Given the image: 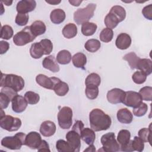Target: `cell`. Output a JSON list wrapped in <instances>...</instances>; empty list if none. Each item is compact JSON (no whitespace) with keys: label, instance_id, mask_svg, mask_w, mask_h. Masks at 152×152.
<instances>
[{"label":"cell","instance_id":"obj_25","mask_svg":"<svg viewBox=\"0 0 152 152\" xmlns=\"http://www.w3.org/2000/svg\"><path fill=\"white\" fill-rule=\"evenodd\" d=\"M30 53L31 56L34 59H39L45 55L43 48L40 42H36L31 45Z\"/></svg>","mask_w":152,"mask_h":152},{"label":"cell","instance_id":"obj_49","mask_svg":"<svg viewBox=\"0 0 152 152\" xmlns=\"http://www.w3.org/2000/svg\"><path fill=\"white\" fill-rule=\"evenodd\" d=\"M142 14L144 17L149 20H152V4H149L143 8L142 10Z\"/></svg>","mask_w":152,"mask_h":152},{"label":"cell","instance_id":"obj_47","mask_svg":"<svg viewBox=\"0 0 152 152\" xmlns=\"http://www.w3.org/2000/svg\"><path fill=\"white\" fill-rule=\"evenodd\" d=\"M28 15L27 14L18 13L15 17V23L20 26H24L26 25L28 21Z\"/></svg>","mask_w":152,"mask_h":152},{"label":"cell","instance_id":"obj_17","mask_svg":"<svg viewBox=\"0 0 152 152\" xmlns=\"http://www.w3.org/2000/svg\"><path fill=\"white\" fill-rule=\"evenodd\" d=\"M56 125L50 121H45L42 123L40 126V132L44 137H50L56 132Z\"/></svg>","mask_w":152,"mask_h":152},{"label":"cell","instance_id":"obj_5","mask_svg":"<svg viewBox=\"0 0 152 152\" xmlns=\"http://www.w3.org/2000/svg\"><path fill=\"white\" fill-rule=\"evenodd\" d=\"M100 141L103 151L116 152L120 150V145L116 140L113 132H108L103 135Z\"/></svg>","mask_w":152,"mask_h":152},{"label":"cell","instance_id":"obj_55","mask_svg":"<svg viewBox=\"0 0 152 152\" xmlns=\"http://www.w3.org/2000/svg\"><path fill=\"white\" fill-rule=\"evenodd\" d=\"M46 2L50 4V5H58V4L61 3V1H56V0H53V1H45Z\"/></svg>","mask_w":152,"mask_h":152},{"label":"cell","instance_id":"obj_42","mask_svg":"<svg viewBox=\"0 0 152 152\" xmlns=\"http://www.w3.org/2000/svg\"><path fill=\"white\" fill-rule=\"evenodd\" d=\"M142 100L145 101H151L152 100V87L145 86L141 88L139 91Z\"/></svg>","mask_w":152,"mask_h":152},{"label":"cell","instance_id":"obj_11","mask_svg":"<svg viewBox=\"0 0 152 152\" xmlns=\"http://www.w3.org/2000/svg\"><path fill=\"white\" fill-rule=\"evenodd\" d=\"M66 139L73 152L80 151L81 147V137L80 135L74 130L68 132L66 134Z\"/></svg>","mask_w":152,"mask_h":152},{"label":"cell","instance_id":"obj_3","mask_svg":"<svg viewBox=\"0 0 152 152\" xmlns=\"http://www.w3.org/2000/svg\"><path fill=\"white\" fill-rule=\"evenodd\" d=\"M26 134L18 132L14 136H8L1 140V145L10 150H19L23 145H25Z\"/></svg>","mask_w":152,"mask_h":152},{"label":"cell","instance_id":"obj_45","mask_svg":"<svg viewBox=\"0 0 152 152\" xmlns=\"http://www.w3.org/2000/svg\"><path fill=\"white\" fill-rule=\"evenodd\" d=\"M148 106L145 103L141 102L138 106L134 107L133 113L135 116L138 117H141L144 116L147 112Z\"/></svg>","mask_w":152,"mask_h":152},{"label":"cell","instance_id":"obj_39","mask_svg":"<svg viewBox=\"0 0 152 152\" xmlns=\"http://www.w3.org/2000/svg\"><path fill=\"white\" fill-rule=\"evenodd\" d=\"M24 98L27 102L30 104H36L40 100L39 94L31 91H27L24 94Z\"/></svg>","mask_w":152,"mask_h":152},{"label":"cell","instance_id":"obj_37","mask_svg":"<svg viewBox=\"0 0 152 152\" xmlns=\"http://www.w3.org/2000/svg\"><path fill=\"white\" fill-rule=\"evenodd\" d=\"M113 37V31L112 29L109 28H103L100 33V39L104 43L110 42Z\"/></svg>","mask_w":152,"mask_h":152},{"label":"cell","instance_id":"obj_52","mask_svg":"<svg viewBox=\"0 0 152 152\" xmlns=\"http://www.w3.org/2000/svg\"><path fill=\"white\" fill-rule=\"evenodd\" d=\"M37 150L38 151H50L49 144L45 140H42V142Z\"/></svg>","mask_w":152,"mask_h":152},{"label":"cell","instance_id":"obj_18","mask_svg":"<svg viewBox=\"0 0 152 152\" xmlns=\"http://www.w3.org/2000/svg\"><path fill=\"white\" fill-rule=\"evenodd\" d=\"M42 65L45 68L53 72H57L59 71V66L57 63L56 59L53 55L45 57L43 60Z\"/></svg>","mask_w":152,"mask_h":152},{"label":"cell","instance_id":"obj_19","mask_svg":"<svg viewBox=\"0 0 152 152\" xmlns=\"http://www.w3.org/2000/svg\"><path fill=\"white\" fill-rule=\"evenodd\" d=\"M131 138L130 132L127 129L121 130L117 136V141L120 145V150L124 151L128 144Z\"/></svg>","mask_w":152,"mask_h":152},{"label":"cell","instance_id":"obj_54","mask_svg":"<svg viewBox=\"0 0 152 152\" xmlns=\"http://www.w3.org/2000/svg\"><path fill=\"white\" fill-rule=\"evenodd\" d=\"M84 151H96V148L93 144H91L89 145V147H88L87 148L84 150Z\"/></svg>","mask_w":152,"mask_h":152},{"label":"cell","instance_id":"obj_51","mask_svg":"<svg viewBox=\"0 0 152 152\" xmlns=\"http://www.w3.org/2000/svg\"><path fill=\"white\" fill-rule=\"evenodd\" d=\"M10 48V44L8 42L1 40L0 42V53L1 55L6 53Z\"/></svg>","mask_w":152,"mask_h":152},{"label":"cell","instance_id":"obj_36","mask_svg":"<svg viewBox=\"0 0 152 152\" xmlns=\"http://www.w3.org/2000/svg\"><path fill=\"white\" fill-rule=\"evenodd\" d=\"M101 83V78L96 73H91L90 74L85 80L86 86L91 85V86H100Z\"/></svg>","mask_w":152,"mask_h":152},{"label":"cell","instance_id":"obj_27","mask_svg":"<svg viewBox=\"0 0 152 152\" xmlns=\"http://www.w3.org/2000/svg\"><path fill=\"white\" fill-rule=\"evenodd\" d=\"M77 34V27L73 23L66 24L62 29V34L66 39H72Z\"/></svg>","mask_w":152,"mask_h":152},{"label":"cell","instance_id":"obj_12","mask_svg":"<svg viewBox=\"0 0 152 152\" xmlns=\"http://www.w3.org/2000/svg\"><path fill=\"white\" fill-rule=\"evenodd\" d=\"M42 138L39 133L31 131L26 135L25 145L31 149H37L42 142Z\"/></svg>","mask_w":152,"mask_h":152},{"label":"cell","instance_id":"obj_34","mask_svg":"<svg viewBox=\"0 0 152 152\" xmlns=\"http://www.w3.org/2000/svg\"><path fill=\"white\" fill-rule=\"evenodd\" d=\"M140 58L138 57L134 52H132L130 53H128L123 57V59L128 62L129 64V66L132 69H136L137 64L138 62V61L139 60Z\"/></svg>","mask_w":152,"mask_h":152},{"label":"cell","instance_id":"obj_50","mask_svg":"<svg viewBox=\"0 0 152 152\" xmlns=\"http://www.w3.org/2000/svg\"><path fill=\"white\" fill-rule=\"evenodd\" d=\"M72 130L76 131L80 134L82 129L84 128V124L81 121H77L72 126Z\"/></svg>","mask_w":152,"mask_h":152},{"label":"cell","instance_id":"obj_7","mask_svg":"<svg viewBox=\"0 0 152 152\" xmlns=\"http://www.w3.org/2000/svg\"><path fill=\"white\" fill-rule=\"evenodd\" d=\"M72 110L68 106L62 107L58 114V121L59 126L64 129L70 128L72 124Z\"/></svg>","mask_w":152,"mask_h":152},{"label":"cell","instance_id":"obj_48","mask_svg":"<svg viewBox=\"0 0 152 152\" xmlns=\"http://www.w3.org/2000/svg\"><path fill=\"white\" fill-rule=\"evenodd\" d=\"M12 99L6 93L0 92V104L1 109H5L8 106L9 103Z\"/></svg>","mask_w":152,"mask_h":152},{"label":"cell","instance_id":"obj_2","mask_svg":"<svg viewBox=\"0 0 152 152\" xmlns=\"http://www.w3.org/2000/svg\"><path fill=\"white\" fill-rule=\"evenodd\" d=\"M24 80L20 75L10 74H6L1 73L0 86L8 87L18 92L23 90L24 87Z\"/></svg>","mask_w":152,"mask_h":152},{"label":"cell","instance_id":"obj_24","mask_svg":"<svg viewBox=\"0 0 152 152\" xmlns=\"http://www.w3.org/2000/svg\"><path fill=\"white\" fill-rule=\"evenodd\" d=\"M30 27L32 34L35 37L44 34L46 30L45 24L40 20H36L34 21Z\"/></svg>","mask_w":152,"mask_h":152},{"label":"cell","instance_id":"obj_35","mask_svg":"<svg viewBox=\"0 0 152 152\" xmlns=\"http://www.w3.org/2000/svg\"><path fill=\"white\" fill-rule=\"evenodd\" d=\"M138 137L144 141V142H148L150 144H151V124L148 128H144L138 131Z\"/></svg>","mask_w":152,"mask_h":152},{"label":"cell","instance_id":"obj_38","mask_svg":"<svg viewBox=\"0 0 152 152\" xmlns=\"http://www.w3.org/2000/svg\"><path fill=\"white\" fill-rule=\"evenodd\" d=\"M85 93L87 98H88L90 100H93L96 99L99 94L98 86H91V85L86 86Z\"/></svg>","mask_w":152,"mask_h":152},{"label":"cell","instance_id":"obj_21","mask_svg":"<svg viewBox=\"0 0 152 152\" xmlns=\"http://www.w3.org/2000/svg\"><path fill=\"white\" fill-rule=\"evenodd\" d=\"M136 69L144 72L147 75L151 74L152 72V62L151 59L140 58L137 64Z\"/></svg>","mask_w":152,"mask_h":152},{"label":"cell","instance_id":"obj_16","mask_svg":"<svg viewBox=\"0 0 152 152\" xmlns=\"http://www.w3.org/2000/svg\"><path fill=\"white\" fill-rule=\"evenodd\" d=\"M131 44L130 36L125 33H121L118 36L115 41L116 46L121 50L128 49Z\"/></svg>","mask_w":152,"mask_h":152},{"label":"cell","instance_id":"obj_14","mask_svg":"<svg viewBox=\"0 0 152 152\" xmlns=\"http://www.w3.org/2000/svg\"><path fill=\"white\" fill-rule=\"evenodd\" d=\"M36 7V2L34 0H21L20 1L16 7L18 13L27 14L33 11Z\"/></svg>","mask_w":152,"mask_h":152},{"label":"cell","instance_id":"obj_13","mask_svg":"<svg viewBox=\"0 0 152 152\" xmlns=\"http://www.w3.org/2000/svg\"><path fill=\"white\" fill-rule=\"evenodd\" d=\"M12 109L15 113H21L25 110L28 103L24 97L17 94L11 100Z\"/></svg>","mask_w":152,"mask_h":152},{"label":"cell","instance_id":"obj_22","mask_svg":"<svg viewBox=\"0 0 152 152\" xmlns=\"http://www.w3.org/2000/svg\"><path fill=\"white\" fill-rule=\"evenodd\" d=\"M81 138L88 145L93 144L95 138L96 134L94 131L89 128H84L81 131L80 134Z\"/></svg>","mask_w":152,"mask_h":152},{"label":"cell","instance_id":"obj_20","mask_svg":"<svg viewBox=\"0 0 152 152\" xmlns=\"http://www.w3.org/2000/svg\"><path fill=\"white\" fill-rule=\"evenodd\" d=\"M117 119L119 122L125 124H129L133 120V115L127 108H122L117 112Z\"/></svg>","mask_w":152,"mask_h":152},{"label":"cell","instance_id":"obj_44","mask_svg":"<svg viewBox=\"0 0 152 152\" xmlns=\"http://www.w3.org/2000/svg\"><path fill=\"white\" fill-rule=\"evenodd\" d=\"M132 148L134 151H137L138 152H141L144 150V141L139 137H134L133 140L131 142Z\"/></svg>","mask_w":152,"mask_h":152},{"label":"cell","instance_id":"obj_9","mask_svg":"<svg viewBox=\"0 0 152 152\" xmlns=\"http://www.w3.org/2000/svg\"><path fill=\"white\" fill-rule=\"evenodd\" d=\"M142 98L139 93L134 91H125L122 103L128 107H135L142 102Z\"/></svg>","mask_w":152,"mask_h":152},{"label":"cell","instance_id":"obj_15","mask_svg":"<svg viewBox=\"0 0 152 152\" xmlns=\"http://www.w3.org/2000/svg\"><path fill=\"white\" fill-rule=\"evenodd\" d=\"M125 91L118 88H114L109 90L107 93V99L112 104L122 103Z\"/></svg>","mask_w":152,"mask_h":152},{"label":"cell","instance_id":"obj_28","mask_svg":"<svg viewBox=\"0 0 152 152\" xmlns=\"http://www.w3.org/2000/svg\"><path fill=\"white\" fill-rule=\"evenodd\" d=\"M97 26L94 23L86 22L81 25V33L86 36H92L96 31Z\"/></svg>","mask_w":152,"mask_h":152},{"label":"cell","instance_id":"obj_4","mask_svg":"<svg viewBox=\"0 0 152 152\" xmlns=\"http://www.w3.org/2000/svg\"><path fill=\"white\" fill-rule=\"evenodd\" d=\"M96 8V4L90 3L85 8L78 9L74 14V21L78 25L88 22V21L93 17Z\"/></svg>","mask_w":152,"mask_h":152},{"label":"cell","instance_id":"obj_40","mask_svg":"<svg viewBox=\"0 0 152 152\" xmlns=\"http://www.w3.org/2000/svg\"><path fill=\"white\" fill-rule=\"evenodd\" d=\"M56 148L59 152H73L68 142L64 140H59L56 141Z\"/></svg>","mask_w":152,"mask_h":152},{"label":"cell","instance_id":"obj_23","mask_svg":"<svg viewBox=\"0 0 152 152\" xmlns=\"http://www.w3.org/2000/svg\"><path fill=\"white\" fill-rule=\"evenodd\" d=\"M66 14L64 11L60 8L52 10L50 14V21L56 24L62 23L65 19Z\"/></svg>","mask_w":152,"mask_h":152},{"label":"cell","instance_id":"obj_33","mask_svg":"<svg viewBox=\"0 0 152 152\" xmlns=\"http://www.w3.org/2000/svg\"><path fill=\"white\" fill-rule=\"evenodd\" d=\"M110 12L114 14L117 18L119 20V22L124 21L126 17V11L124 7L120 5L113 6L110 11Z\"/></svg>","mask_w":152,"mask_h":152},{"label":"cell","instance_id":"obj_29","mask_svg":"<svg viewBox=\"0 0 152 152\" xmlns=\"http://www.w3.org/2000/svg\"><path fill=\"white\" fill-rule=\"evenodd\" d=\"M71 57V54L68 50H62L58 53L56 56V61L60 64L66 65L70 62Z\"/></svg>","mask_w":152,"mask_h":152},{"label":"cell","instance_id":"obj_10","mask_svg":"<svg viewBox=\"0 0 152 152\" xmlns=\"http://www.w3.org/2000/svg\"><path fill=\"white\" fill-rule=\"evenodd\" d=\"M36 83L42 87L47 89L53 90L55 86L61 81L58 78L52 77H48L44 74H38L36 77Z\"/></svg>","mask_w":152,"mask_h":152},{"label":"cell","instance_id":"obj_41","mask_svg":"<svg viewBox=\"0 0 152 152\" xmlns=\"http://www.w3.org/2000/svg\"><path fill=\"white\" fill-rule=\"evenodd\" d=\"M14 31L11 26L9 25H4L1 27V38L5 40L10 39L13 36Z\"/></svg>","mask_w":152,"mask_h":152},{"label":"cell","instance_id":"obj_26","mask_svg":"<svg viewBox=\"0 0 152 152\" xmlns=\"http://www.w3.org/2000/svg\"><path fill=\"white\" fill-rule=\"evenodd\" d=\"M72 61L76 68H84L87 62V57L83 53L78 52L72 57Z\"/></svg>","mask_w":152,"mask_h":152},{"label":"cell","instance_id":"obj_6","mask_svg":"<svg viewBox=\"0 0 152 152\" xmlns=\"http://www.w3.org/2000/svg\"><path fill=\"white\" fill-rule=\"evenodd\" d=\"M35 38L36 37L31 31L30 26H26L14 35L13 42L15 45L21 46L33 42Z\"/></svg>","mask_w":152,"mask_h":152},{"label":"cell","instance_id":"obj_1","mask_svg":"<svg viewBox=\"0 0 152 152\" xmlns=\"http://www.w3.org/2000/svg\"><path fill=\"white\" fill-rule=\"evenodd\" d=\"M89 122L90 127L94 131L107 130L112 124L110 117L103 110L97 108L93 109L90 112Z\"/></svg>","mask_w":152,"mask_h":152},{"label":"cell","instance_id":"obj_8","mask_svg":"<svg viewBox=\"0 0 152 152\" xmlns=\"http://www.w3.org/2000/svg\"><path fill=\"white\" fill-rule=\"evenodd\" d=\"M0 126L2 129L8 131H16L21 127V121L18 118L11 115H4L1 117Z\"/></svg>","mask_w":152,"mask_h":152},{"label":"cell","instance_id":"obj_31","mask_svg":"<svg viewBox=\"0 0 152 152\" xmlns=\"http://www.w3.org/2000/svg\"><path fill=\"white\" fill-rule=\"evenodd\" d=\"M53 90L58 96H64L68 93L69 91V87L66 83L61 80L55 86Z\"/></svg>","mask_w":152,"mask_h":152},{"label":"cell","instance_id":"obj_32","mask_svg":"<svg viewBox=\"0 0 152 152\" xmlns=\"http://www.w3.org/2000/svg\"><path fill=\"white\" fill-rule=\"evenodd\" d=\"M101 46V44L99 40L95 39H91L88 40L85 45H84V48L85 49L90 52H96L97 51Z\"/></svg>","mask_w":152,"mask_h":152},{"label":"cell","instance_id":"obj_30","mask_svg":"<svg viewBox=\"0 0 152 152\" xmlns=\"http://www.w3.org/2000/svg\"><path fill=\"white\" fill-rule=\"evenodd\" d=\"M104 21L107 28L110 29L115 28L120 23L117 17L110 12L106 15Z\"/></svg>","mask_w":152,"mask_h":152},{"label":"cell","instance_id":"obj_43","mask_svg":"<svg viewBox=\"0 0 152 152\" xmlns=\"http://www.w3.org/2000/svg\"><path fill=\"white\" fill-rule=\"evenodd\" d=\"M147 75L141 71H135L132 75L133 81L137 84H141L144 83L147 79Z\"/></svg>","mask_w":152,"mask_h":152},{"label":"cell","instance_id":"obj_53","mask_svg":"<svg viewBox=\"0 0 152 152\" xmlns=\"http://www.w3.org/2000/svg\"><path fill=\"white\" fill-rule=\"evenodd\" d=\"M69 2L74 7H78L82 2V1H69Z\"/></svg>","mask_w":152,"mask_h":152},{"label":"cell","instance_id":"obj_56","mask_svg":"<svg viewBox=\"0 0 152 152\" xmlns=\"http://www.w3.org/2000/svg\"><path fill=\"white\" fill-rule=\"evenodd\" d=\"M1 2L4 3L5 5H6L7 6H10V5H11L12 4V1H1Z\"/></svg>","mask_w":152,"mask_h":152},{"label":"cell","instance_id":"obj_46","mask_svg":"<svg viewBox=\"0 0 152 152\" xmlns=\"http://www.w3.org/2000/svg\"><path fill=\"white\" fill-rule=\"evenodd\" d=\"M40 43L43 48L45 55H49L53 50V44L50 40L48 39H44L41 40Z\"/></svg>","mask_w":152,"mask_h":152}]
</instances>
